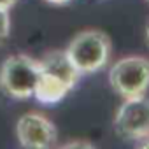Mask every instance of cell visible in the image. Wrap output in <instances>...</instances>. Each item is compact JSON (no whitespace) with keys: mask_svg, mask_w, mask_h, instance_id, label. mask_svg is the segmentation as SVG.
<instances>
[{"mask_svg":"<svg viewBox=\"0 0 149 149\" xmlns=\"http://www.w3.org/2000/svg\"><path fill=\"white\" fill-rule=\"evenodd\" d=\"M65 51L81 76H91L109 63L112 42L105 32L88 28L74 35Z\"/></svg>","mask_w":149,"mask_h":149,"instance_id":"6da1fadb","label":"cell"},{"mask_svg":"<svg viewBox=\"0 0 149 149\" xmlns=\"http://www.w3.org/2000/svg\"><path fill=\"white\" fill-rule=\"evenodd\" d=\"M39 76V60L25 53L9 54L0 65V90L14 100H26L33 95Z\"/></svg>","mask_w":149,"mask_h":149,"instance_id":"7a4b0ae2","label":"cell"},{"mask_svg":"<svg viewBox=\"0 0 149 149\" xmlns=\"http://www.w3.org/2000/svg\"><path fill=\"white\" fill-rule=\"evenodd\" d=\"M109 84L121 98L146 95L149 90V58L128 54L116 60L109 68Z\"/></svg>","mask_w":149,"mask_h":149,"instance_id":"3957f363","label":"cell"},{"mask_svg":"<svg viewBox=\"0 0 149 149\" xmlns=\"http://www.w3.org/2000/svg\"><path fill=\"white\" fill-rule=\"evenodd\" d=\"M114 132L130 142H139L149 137V97L140 95L133 98H123L114 119Z\"/></svg>","mask_w":149,"mask_h":149,"instance_id":"277c9868","label":"cell"},{"mask_svg":"<svg viewBox=\"0 0 149 149\" xmlns=\"http://www.w3.org/2000/svg\"><path fill=\"white\" fill-rule=\"evenodd\" d=\"M16 139L21 149H53L58 140V130L46 114L30 111L16 121Z\"/></svg>","mask_w":149,"mask_h":149,"instance_id":"5b68a950","label":"cell"},{"mask_svg":"<svg viewBox=\"0 0 149 149\" xmlns=\"http://www.w3.org/2000/svg\"><path fill=\"white\" fill-rule=\"evenodd\" d=\"M39 65H40V72L61 81L70 90H74L76 84L79 83L81 74L76 68V65L72 63V60L68 58L65 49H53L44 53V56L39 60Z\"/></svg>","mask_w":149,"mask_h":149,"instance_id":"8992f818","label":"cell"},{"mask_svg":"<svg viewBox=\"0 0 149 149\" xmlns=\"http://www.w3.org/2000/svg\"><path fill=\"white\" fill-rule=\"evenodd\" d=\"M72 90L68 86H65L61 81L47 76V74L40 72L39 76V81L35 84V90H33V98L42 104V105H54V104H60Z\"/></svg>","mask_w":149,"mask_h":149,"instance_id":"52a82bcc","label":"cell"},{"mask_svg":"<svg viewBox=\"0 0 149 149\" xmlns=\"http://www.w3.org/2000/svg\"><path fill=\"white\" fill-rule=\"evenodd\" d=\"M11 35V11L0 7V46L6 44Z\"/></svg>","mask_w":149,"mask_h":149,"instance_id":"ba28073f","label":"cell"},{"mask_svg":"<svg viewBox=\"0 0 149 149\" xmlns=\"http://www.w3.org/2000/svg\"><path fill=\"white\" fill-rule=\"evenodd\" d=\"M58 149H97V146L90 140L84 139H76V140H68L65 144H61Z\"/></svg>","mask_w":149,"mask_h":149,"instance_id":"9c48e42d","label":"cell"},{"mask_svg":"<svg viewBox=\"0 0 149 149\" xmlns=\"http://www.w3.org/2000/svg\"><path fill=\"white\" fill-rule=\"evenodd\" d=\"M19 2V0H0V7H2V9H13L16 4Z\"/></svg>","mask_w":149,"mask_h":149,"instance_id":"30bf717a","label":"cell"},{"mask_svg":"<svg viewBox=\"0 0 149 149\" xmlns=\"http://www.w3.org/2000/svg\"><path fill=\"white\" fill-rule=\"evenodd\" d=\"M44 2H47L49 6H58V7H63V6L70 4L72 0H44Z\"/></svg>","mask_w":149,"mask_h":149,"instance_id":"8fae6325","label":"cell"},{"mask_svg":"<svg viewBox=\"0 0 149 149\" xmlns=\"http://www.w3.org/2000/svg\"><path fill=\"white\" fill-rule=\"evenodd\" d=\"M135 149H149V137H146V139L139 140V142H137V147H135Z\"/></svg>","mask_w":149,"mask_h":149,"instance_id":"7c38bea8","label":"cell"},{"mask_svg":"<svg viewBox=\"0 0 149 149\" xmlns=\"http://www.w3.org/2000/svg\"><path fill=\"white\" fill-rule=\"evenodd\" d=\"M146 40H147V46H149V23H147V28H146Z\"/></svg>","mask_w":149,"mask_h":149,"instance_id":"4fadbf2b","label":"cell"},{"mask_svg":"<svg viewBox=\"0 0 149 149\" xmlns=\"http://www.w3.org/2000/svg\"><path fill=\"white\" fill-rule=\"evenodd\" d=\"M147 4H149V0H147Z\"/></svg>","mask_w":149,"mask_h":149,"instance_id":"5bb4252c","label":"cell"}]
</instances>
